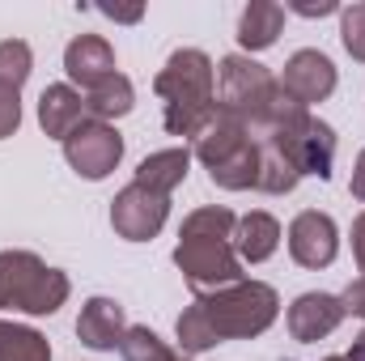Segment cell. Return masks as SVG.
I'll return each instance as SVG.
<instances>
[{
    "mask_svg": "<svg viewBox=\"0 0 365 361\" xmlns=\"http://www.w3.org/2000/svg\"><path fill=\"white\" fill-rule=\"evenodd\" d=\"M153 90L166 102L162 123L170 136H195L200 123L217 111V64L200 47H179L170 51L166 68L153 77Z\"/></svg>",
    "mask_w": 365,
    "mask_h": 361,
    "instance_id": "cell-1",
    "label": "cell"
},
{
    "mask_svg": "<svg viewBox=\"0 0 365 361\" xmlns=\"http://www.w3.org/2000/svg\"><path fill=\"white\" fill-rule=\"evenodd\" d=\"M212 323V332L221 340H251V336H264L280 315V298L268 280H251L242 276L238 285L230 289H217V293H204L195 298Z\"/></svg>",
    "mask_w": 365,
    "mask_h": 361,
    "instance_id": "cell-2",
    "label": "cell"
},
{
    "mask_svg": "<svg viewBox=\"0 0 365 361\" xmlns=\"http://www.w3.org/2000/svg\"><path fill=\"white\" fill-rule=\"evenodd\" d=\"M73 285L60 268H47L34 251H0V310L56 315Z\"/></svg>",
    "mask_w": 365,
    "mask_h": 361,
    "instance_id": "cell-3",
    "label": "cell"
},
{
    "mask_svg": "<svg viewBox=\"0 0 365 361\" xmlns=\"http://www.w3.org/2000/svg\"><path fill=\"white\" fill-rule=\"evenodd\" d=\"M276 77L259 64V60H251V56H225L221 64H217V106L225 111V115H234V119H242L251 132H259L264 128V115H268V106H272L276 98Z\"/></svg>",
    "mask_w": 365,
    "mask_h": 361,
    "instance_id": "cell-4",
    "label": "cell"
},
{
    "mask_svg": "<svg viewBox=\"0 0 365 361\" xmlns=\"http://www.w3.org/2000/svg\"><path fill=\"white\" fill-rule=\"evenodd\" d=\"M175 268L182 272V280H187V289L195 298L217 293V289H230V285H238L247 276L238 251H234V243H225V238H182L179 234Z\"/></svg>",
    "mask_w": 365,
    "mask_h": 361,
    "instance_id": "cell-5",
    "label": "cell"
},
{
    "mask_svg": "<svg viewBox=\"0 0 365 361\" xmlns=\"http://www.w3.org/2000/svg\"><path fill=\"white\" fill-rule=\"evenodd\" d=\"M64 162L90 183H102L119 162H123V136L115 132V123H98L86 119L81 128H73L64 136Z\"/></svg>",
    "mask_w": 365,
    "mask_h": 361,
    "instance_id": "cell-6",
    "label": "cell"
},
{
    "mask_svg": "<svg viewBox=\"0 0 365 361\" xmlns=\"http://www.w3.org/2000/svg\"><path fill=\"white\" fill-rule=\"evenodd\" d=\"M170 217V195H158L140 183H128L123 191H115L110 200V225L123 243H149L162 234Z\"/></svg>",
    "mask_w": 365,
    "mask_h": 361,
    "instance_id": "cell-7",
    "label": "cell"
},
{
    "mask_svg": "<svg viewBox=\"0 0 365 361\" xmlns=\"http://www.w3.org/2000/svg\"><path fill=\"white\" fill-rule=\"evenodd\" d=\"M289 255H293V264H302V268H327V264H336V255H340V230H336V221L327 217V213H319V208H306V213H297L293 221H289Z\"/></svg>",
    "mask_w": 365,
    "mask_h": 361,
    "instance_id": "cell-8",
    "label": "cell"
},
{
    "mask_svg": "<svg viewBox=\"0 0 365 361\" xmlns=\"http://www.w3.org/2000/svg\"><path fill=\"white\" fill-rule=\"evenodd\" d=\"M280 81V90L289 93L293 102H302L306 111L314 106V102H327L331 93H336V64L323 56V51H314V47H302V51H293L289 60H284V73L276 77Z\"/></svg>",
    "mask_w": 365,
    "mask_h": 361,
    "instance_id": "cell-9",
    "label": "cell"
},
{
    "mask_svg": "<svg viewBox=\"0 0 365 361\" xmlns=\"http://www.w3.org/2000/svg\"><path fill=\"white\" fill-rule=\"evenodd\" d=\"M255 141V132L242 123V119H234V115H225L221 106L200 123V132L191 136V158H200L204 162V171H212V166H221V162H230L238 149H247Z\"/></svg>",
    "mask_w": 365,
    "mask_h": 361,
    "instance_id": "cell-10",
    "label": "cell"
},
{
    "mask_svg": "<svg viewBox=\"0 0 365 361\" xmlns=\"http://www.w3.org/2000/svg\"><path fill=\"white\" fill-rule=\"evenodd\" d=\"M340 323H344V302H340V293L310 289V293L293 298V306H289V336L302 340V345H314V340L331 336Z\"/></svg>",
    "mask_w": 365,
    "mask_h": 361,
    "instance_id": "cell-11",
    "label": "cell"
},
{
    "mask_svg": "<svg viewBox=\"0 0 365 361\" xmlns=\"http://www.w3.org/2000/svg\"><path fill=\"white\" fill-rule=\"evenodd\" d=\"M64 73L73 81V90L90 93L93 86H102L106 77H115V47L102 39V34H77L68 47H64Z\"/></svg>",
    "mask_w": 365,
    "mask_h": 361,
    "instance_id": "cell-12",
    "label": "cell"
},
{
    "mask_svg": "<svg viewBox=\"0 0 365 361\" xmlns=\"http://www.w3.org/2000/svg\"><path fill=\"white\" fill-rule=\"evenodd\" d=\"M123 332H128V319H123V306L115 302V298H90L86 306H81V315H77V340L93 349V353H110V349H119V340H123Z\"/></svg>",
    "mask_w": 365,
    "mask_h": 361,
    "instance_id": "cell-13",
    "label": "cell"
},
{
    "mask_svg": "<svg viewBox=\"0 0 365 361\" xmlns=\"http://www.w3.org/2000/svg\"><path fill=\"white\" fill-rule=\"evenodd\" d=\"M90 119V111H86V93L73 90V86H47V90L38 93V123H43V132L47 136H56L60 145H64V136L73 132V128H81Z\"/></svg>",
    "mask_w": 365,
    "mask_h": 361,
    "instance_id": "cell-14",
    "label": "cell"
},
{
    "mask_svg": "<svg viewBox=\"0 0 365 361\" xmlns=\"http://www.w3.org/2000/svg\"><path fill=\"white\" fill-rule=\"evenodd\" d=\"M276 247H280V221H276L272 213H247V217H238V225H234V251H238V260L242 264H264V260H272Z\"/></svg>",
    "mask_w": 365,
    "mask_h": 361,
    "instance_id": "cell-15",
    "label": "cell"
},
{
    "mask_svg": "<svg viewBox=\"0 0 365 361\" xmlns=\"http://www.w3.org/2000/svg\"><path fill=\"white\" fill-rule=\"evenodd\" d=\"M280 30H284V9L276 0H251L242 9V17H238V47H242V56L268 51L280 39Z\"/></svg>",
    "mask_w": 365,
    "mask_h": 361,
    "instance_id": "cell-16",
    "label": "cell"
},
{
    "mask_svg": "<svg viewBox=\"0 0 365 361\" xmlns=\"http://www.w3.org/2000/svg\"><path fill=\"white\" fill-rule=\"evenodd\" d=\"M187 171H191V149L170 145V149L149 153V158L136 166V179L132 183H140V187H149V191H158V195H170L175 187H182Z\"/></svg>",
    "mask_w": 365,
    "mask_h": 361,
    "instance_id": "cell-17",
    "label": "cell"
},
{
    "mask_svg": "<svg viewBox=\"0 0 365 361\" xmlns=\"http://www.w3.org/2000/svg\"><path fill=\"white\" fill-rule=\"evenodd\" d=\"M136 106V86L123 77V73H115V77H106L102 86H93L86 93V111H90V119L98 123H110V119H123L128 111Z\"/></svg>",
    "mask_w": 365,
    "mask_h": 361,
    "instance_id": "cell-18",
    "label": "cell"
},
{
    "mask_svg": "<svg viewBox=\"0 0 365 361\" xmlns=\"http://www.w3.org/2000/svg\"><path fill=\"white\" fill-rule=\"evenodd\" d=\"M208 179H212V187H221V191H251L259 183V136L247 149H238L230 162L212 166Z\"/></svg>",
    "mask_w": 365,
    "mask_h": 361,
    "instance_id": "cell-19",
    "label": "cell"
},
{
    "mask_svg": "<svg viewBox=\"0 0 365 361\" xmlns=\"http://www.w3.org/2000/svg\"><path fill=\"white\" fill-rule=\"evenodd\" d=\"M0 361H51V345L43 332L0 319Z\"/></svg>",
    "mask_w": 365,
    "mask_h": 361,
    "instance_id": "cell-20",
    "label": "cell"
},
{
    "mask_svg": "<svg viewBox=\"0 0 365 361\" xmlns=\"http://www.w3.org/2000/svg\"><path fill=\"white\" fill-rule=\"evenodd\" d=\"M297 183H302L297 166H293V162H289L276 145L259 141V183H255V191H268V195H289Z\"/></svg>",
    "mask_w": 365,
    "mask_h": 361,
    "instance_id": "cell-21",
    "label": "cell"
},
{
    "mask_svg": "<svg viewBox=\"0 0 365 361\" xmlns=\"http://www.w3.org/2000/svg\"><path fill=\"white\" fill-rule=\"evenodd\" d=\"M175 336H179V349L182 353H191V357H200V353H208V349L221 345V336L212 332V323H208V315H204L200 302L182 306L179 323H175Z\"/></svg>",
    "mask_w": 365,
    "mask_h": 361,
    "instance_id": "cell-22",
    "label": "cell"
},
{
    "mask_svg": "<svg viewBox=\"0 0 365 361\" xmlns=\"http://www.w3.org/2000/svg\"><path fill=\"white\" fill-rule=\"evenodd\" d=\"M234 225H238V217L225 204H204V208L182 217L179 234L182 238H225V243H234Z\"/></svg>",
    "mask_w": 365,
    "mask_h": 361,
    "instance_id": "cell-23",
    "label": "cell"
},
{
    "mask_svg": "<svg viewBox=\"0 0 365 361\" xmlns=\"http://www.w3.org/2000/svg\"><path fill=\"white\" fill-rule=\"evenodd\" d=\"M119 353H123V361H179V353L153 327H128L119 340Z\"/></svg>",
    "mask_w": 365,
    "mask_h": 361,
    "instance_id": "cell-24",
    "label": "cell"
},
{
    "mask_svg": "<svg viewBox=\"0 0 365 361\" xmlns=\"http://www.w3.org/2000/svg\"><path fill=\"white\" fill-rule=\"evenodd\" d=\"M34 73V51L26 39H4L0 43V86H13L21 90Z\"/></svg>",
    "mask_w": 365,
    "mask_h": 361,
    "instance_id": "cell-25",
    "label": "cell"
},
{
    "mask_svg": "<svg viewBox=\"0 0 365 361\" xmlns=\"http://www.w3.org/2000/svg\"><path fill=\"white\" fill-rule=\"evenodd\" d=\"M340 39H344V51L365 64V4L340 9Z\"/></svg>",
    "mask_w": 365,
    "mask_h": 361,
    "instance_id": "cell-26",
    "label": "cell"
},
{
    "mask_svg": "<svg viewBox=\"0 0 365 361\" xmlns=\"http://www.w3.org/2000/svg\"><path fill=\"white\" fill-rule=\"evenodd\" d=\"M21 128V90L0 86V141Z\"/></svg>",
    "mask_w": 365,
    "mask_h": 361,
    "instance_id": "cell-27",
    "label": "cell"
},
{
    "mask_svg": "<svg viewBox=\"0 0 365 361\" xmlns=\"http://www.w3.org/2000/svg\"><path fill=\"white\" fill-rule=\"evenodd\" d=\"M293 13H302V17H331V13H340V4L336 0H319V4H306V0H297V4H289Z\"/></svg>",
    "mask_w": 365,
    "mask_h": 361,
    "instance_id": "cell-28",
    "label": "cell"
},
{
    "mask_svg": "<svg viewBox=\"0 0 365 361\" xmlns=\"http://www.w3.org/2000/svg\"><path fill=\"white\" fill-rule=\"evenodd\" d=\"M353 255H357V268L365 272V213H357L353 221Z\"/></svg>",
    "mask_w": 365,
    "mask_h": 361,
    "instance_id": "cell-29",
    "label": "cell"
},
{
    "mask_svg": "<svg viewBox=\"0 0 365 361\" xmlns=\"http://www.w3.org/2000/svg\"><path fill=\"white\" fill-rule=\"evenodd\" d=\"M98 13H106L110 21H140V17H145V9H140V4H132V9H115V4H102Z\"/></svg>",
    "mask_w": 365,
    "mask_h": 361,
    "instance_id": "cell-30",
    "label": "cell"
},
{
    "mask_svg": "<svg viewBox=\"0 0 365 361\" xmlns=\"http://www.w3.org/2000/svg\"><path fill=\"white\" fill-rule=\"evenodd\" d=\"M349 191H353L357 200H365V149L357 153V166H353V183H349Z\"/></svg>",
    "mask_w": 365,
    "mask_h": 361,
    "instance_id": "cell-31",
    "label": "cell"
},
{
    "mask_svg": "<svg viewBox=\"0 0 365 361\" xmlns=\"http://www.w3.org/2000/svg\"><path fill=\"white\" fill-rule=\"evenodd\" d=\"M344 357H349V361H365V332L357 336V340H353V349H349Z\"/></svg>",
    "mask_w": 365,
    "mask_h": 361,
    "instance_id": "cell-32",
    "label": "cell"
},
{
    "mask_svg": "<svg viewBox=\"0 0 365 361\" xmlns=\"http://www.w3.org/2000/svg\"><path fill=\"white\" fill-rule=\"evenodd\" d=\"M323 361H349V357H323Z\"/></svg>",
    "mask_w": 365,
    "mask_h": 361,
    "instance_id": "cell-33",
    "label": "cell"
}]
</instances>
